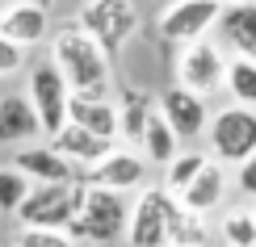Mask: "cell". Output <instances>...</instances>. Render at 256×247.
<instances>
[{
  "label": "cell",
  "mask_w": 256,
  "mask_h": 247,
  "mask_svg": "<svg viewBox=\"0 0 256 247\" xmlns=\"http://www.w3.org/2000/svg\"><path fill=\"white\" fill-rule=\"evenodd\" d=\"M50 63L63 71L76 96H110L114 88V59L97 46V38L84 34L76 21H63L50 29Z\"/></svg>",
  "instance_id": "1"
},
{
  "label": "cell",
  "mask_w": 256,
  "mask_h": 247,
  "mask_svg": "<svg viewBox=\"0 0 256 247\" xmlns=\"http://www.w3.org/2000/svg\"><path fill=\"white\" fill-rule=\"evenodd\" d=\"M126 218H130V206H126L122 193H110V189H88L84 185V201H80V214L72 218V243L76 247H110L126 235Z\"/></svg>",
  "instance_id": "2"
},
{
  "label": "cell",
  "mask_w": 256,
  "mask_h": 247,
  "mask_svg": "<svg viewBox=\"0 0 256 247\" xmlns=\"http://www.w3.org/2000/svg\"><path fill=\"white\" fill-rule=\"evenodd\" d=\"M256 151V109H244V105H222V109L210 113L206 126V155L222 168H240L244 159Z\"/></svg>",
  "instance_id": "3"
},
{
  "label": "cell",
  "mask_w": 256,
  "mask_h": 247,
  "mask_svg": "<svg viewBox=\"0 0 256 247\" xmlns=\"http://www.w3.org/2000/svg\"><path fill=\"white\" fill-rule=\"evenodd\" d=\"M76 25L97 38V46L110 59H118L122 46L138 34V8L134 0H80Z\"/></svg>",
  "instance_id": "4"
},
{
  "label": "cell",
  "mask_w": 256,
  "mask_h": 247,
  "mask_svg": "<svg viewBox=\"0 0 256 247\" xmlns=\"http://www.w3.org/2000/svg\"><path fill=\"white\" fill-rule=\"evenodd\" d=\"M84 185L63 180V185H30L26 201L17 206V227H42V231H68L72 218L80 214Z\"/></svg>",
  "instance_id": "5"
},
{
  "label": "cell",
  "mask_w": 256,
  "mask_h": 247,
  "mask_svg": "<svg viewBox=\"0 0 256 247\" xmlns=\"http://www.w3.org/2000/svg\"><path fill=\"white\" fill-rule=\"evenodd\" d=\"M26 96L38 113V126H42V138L59 134L68 126V105H72V88L63 80V71L55 67L50 59H38L26 76Z\"/></svg>",
  "instance_id": "6"
},
{
  "label": "cell",
  "mask_w": 256,
  "mask_h": 247,
  "mask_svg": "<svg viewBox=\"0 0 256 247\" xmlns=\"http://www.w3.org/2000/svg\"><path fill=\"white\" fill-rule=\"evenodd\" d=\"M176 206V197L164 185H147L138 193V201L130 206L122 239L130 247H168V210Z\"/></svg>",
  "instance_id": "7"
},
{
  "label": "cell",
  "mask_w": 256,
  "mask_h": 247,
  "mask_svg": "<svg viewBox=\"0 0 256 247\" xmlns=\"http://www.w3.org/2000/svg\"><path fill=\"white\" fill-rule=\"evenodd\" d=\"M222 13V0H172V4L160 13V38L172 42V46H189L214 34Z\"/></svg>",
  "instance_id": "8"
},
{
  "label": "cell",
  "mask_w": 256,
  "mask_h": 247,
  "mask_svg": "<svg viewBox=\"0 0 256 247\" xmlns=\"http://www.w3.org/2000/svg\"><path fill=\"white\" fill-rule=\"evenodd\" d=\"M147 172H152V164L143 159V151H134V147H110V155L97 159L92 168H84L76 180L88 189L134 193V189H147Z\"/></svg>",
  "instance_id": "9"
},
{
  "label": "cell",
  "mask_w": 256,
  "mask_h": 247,
  "mask_svg": "<svg viewBox=\"0 0 256 247\" xmlns=\"http://www.w3.org/2000/svg\"><path fill=\"white\" fill-rule=\"evenodd\" d=\"M222 76H227V50L214 42V34L180 46V55H176V84L180 88L206 96V92L222 88Z\"/></svg>",
  "instance_id": "10"
},
{
  "label": "cell",
  "mask_w": 256,
  "mask_h": 247,
  "mask_svg": "<svg viewBox=\"0 0 256 247\" xmlns=\"http://www.w3.org/2000/svg\"><path fill=\"white\" fill-rule=\"evenodd\" d=\"M156 113L172 126V134L180 138V143H198V138H206V126H210L206 96H198V92L172 84V88H164L156 96Z\"/></svg>",
  "instance_id": "11"
},
{
  "label": "cell",
  "mask_w": 256,
  "mask_h": 247,
  "mask_svg": "<svg viewBox=\"0 0 256 247\" xmlns=\"http://www.w3.org/2000/svg\"><path fill=\"white\" fill-rule=\"evenodd\" d=\"M214 42L227 55L256 59V0H227L214 25Z\"/></svg>",
  "instance_id": "12"
},
{
  "label": "cell",
  "mask_w": 256,
  "mask_h": 247,
  "mask_svg": "<svg viewBox=\"0 0 256 247\" xmlns=\"http://www.w3.org/2000/svg\"><path fill=\"white\" fill-rule=\"evenodd\" d=\"M0 34L8 42H17V46H38V42L50 38V8L46 0H13V4H4V13H0Z\"/></svg>",
  "instance_id": "13"
},
{
  "label": "cell",
  "mask_w": 256,
  "mask_h": 247,
  "mask_svg": "<svg viewBox=\"0 0 256 247\" xmlns=\"http://www.w3.org/2000/svg\"><path fill=\"white\" fill-rule=\"evenodd\" d=\"M13 168L26 172L30 185H63V180H76V168H72L46 138H38V143H30V147H17Z\"/></svg>",
  "instance_id": "14"
},
{
  "label": "cell",
  "mask_w": 256,
  "mask_h": 247,
  "mask_svg": "<svg viewBox=\"0 0 256 247\" xmlns=\"http://www.w3.org/2000/svg\"><path fill=\"white\" fill-rule=\"evenodd\" d=\"M42 138V126H38V113L30 105L26 92H4L0 96V147H30Z\"/></svg>",
  "instance_id": "15"
},
{
  "label": "cell",
  "mask_w": 256,
  "mask_h": 247,
  "mask_svg": "<svg viewBox=\"0 0 256 247\" xmlns=\"http://www.w3.org/2000/svg\"><path fill=\"white\" fill-rule=\"evenodd\" d=\"M68 122L80 126V130H88V134H97V138H105V143H122L118 101H114V96H76V92H72Z\"/></svg>",
  "instance_id": "16"
},
{
  "label": "cell",
  "mask_w": 256,
  "mask_h": 247,
  "mask_svg": "<svg viewBox=\"0 0 256 247\" xmlns=\"http://www.w3.org/2000/svg\"><path fill=\"white\" fill-rule=\"evenodd\" d=\"M46 143L55 147V151H59L63 159H68L72 168H76V176H80L84 168H92L97 159H105V155H110V147H118V143H105V138L88 134V130H80V126H72V122L63 126L59 134H50Z\"/></svg>",
  "instance_id": "17"
},
{
  "label": "cell",
  "mask_w": 256,
  "mask_h": 247,
  "mask_svg": "<svg viewBox=\"0 0 256 247\" xmlns=\"http://www.w3.org/2000/svg\"><path fill=\"white\" fill-rule=\"evenodd\" d=\"M222 197H227V168L210 159V164H206V168H202L198 176H194V185L180 193L176 201H180V206H185L189 214L206 218L210 210H218V206H222Z\"/></svg>",
  "instance_id": "18"
},
{
  "label": "cell",
  "mask_w": 256,
  "mask_h": 247,
  "mask_svg": "<svg viewBox=\"0 0 256 247\" xmlns=\"http://www.w3.org/2000/svg\"><path fill=\"white\" fill-rule=\"evenodd\" d=\"M138 147H143V159L152 168H168L180 151V138L172 134V126L164 122L160 113H152V122L143 126V138H138Z\"/></svg>",
  "instance_id": "19"
},
{
  "label": "cell",
  "mask_w": 256,
  "mask_h": 247,
  "mask_svg": "<svg viewBox=\"0 0 256 247\" xmlns=\"http://www.w3.org/2000/svg\"><path fill=\"white\" fill-rule=\"evenodd\" d=\"M222 92L231 96V105L256 109V59L227 55V76H222Z\"/></svg>",
  "instance_id": "20"
},
{
  "label": "cell",
  "mask_w": 256,
  "mask_h": 247,
  "mask_svg": "<svg viewBox=\"0 0 256 247\" xmlns=\"http://www.w3.org/2000/svg\"><path fill=\"white\" fill-rule=\"evenodd\" d=\"M152 113H156V101L147 92H138V88L122 92V101H118V130H122L126 143H138V138H143V126L152 122Z\"/></svg>",
  "instance_id": "21"
},
{
  "label": "cell",
  "mask_w": 256,
  "mask_h": 247,
  "mask_svg": "<svg viewBox=\"0 0 256 247\" xmlns=\"http://www.w3.org/2000/svg\"><path fill=\"white\" fill-rule=\"evenodd\" d=\"M210 243V227L206 218H198V214H189L185 206L168 210V247H206Z\"/></svg>",
  "instance_id": "22"
},
{
  "label": "cell",
  "mask_w": 256,
  "mask_h": 247,
  "mask_svg": "<svg viewBox=\"0 0 256 247\" xmlns=\"http://www.w3.org/2000/svg\"><path fill=\"white\" fill-rule=\"evenodd\" d=\"M206 164H210V155H206V151H198V147H189V151H176V159L164 168V180H160V185L172 193V197H180V193L194 185V176H198Z\"/></svg>",
  "instance_id": "23"
},
{
  "label": "cell",
  "mask_w": 256,
  "mask_h": 247,
  "mask_svg": "<svg viewBox=\"0 0 256 247\" xmlns=\"http://www.w3.org/2000/svg\"><path fill=\"white\" fill-rule=\"evenodd\" d=\"M218 243L222 247H256V214L252 210H227L218 222Z\"/></svg>",
  "instance_id": "24"
},
{
  "label": "cell",
  "mask_w": 256,
  "mask_h": 247,
  "mask_svg": "<svg viewBox=\"0 0 256 247\" xmlns=\"http://www.w3.org/2000/svg\"><path fill=\"white\" fill-rule=\"evenodd\" d=\"M30 180L26 172H17L13 164H0V214H17V206L26 201Z\"/></svg>",
  "instance_id": "25"
},
{
  "label": "cell",
  "mask_w": 256,
  "mask_h": 247,
  "mask_svg": "<svg viewBox=\"0 0 256 247\" xmlns=\"http://www.w3.org/2000/svg\"><path fill=\"white\" fill-rule=\"evenodd\" d=\"M13 247H76L68 231H42V227H17Z\"/></svg>",
  "instance_id": "26"
},
{
  "label": "cell",
  "mask_w": 256,
  "mask_h": 247,
  "mask_svg": "<svg viewBox=\"0 0 256 247\" xmlns=\"http://www.w3.org/2000/svg\"><path fill=\"white\" fill-rule=\"evenodd\" d=\"M21 67H26V46H17V42H8L4 34H0V80L17 76Z\"/></svg>",
  "instance_id": "27"
},
{
  "label": "cell",
  "mask_w": 256,
  "mask_h": 247,
  "mask_svg": "<svg viewBox=\"0 0 256 247\" xmlns=\"http://www.w3.org/2000/svg\"><path fill=\"white\" fill-rule=\"evenodd\" d=\"M236 189L244 193V197H252V201H256V151L236 168Z\"/></svg>",
  "instance_id": "28"
},
{
  "label": "cell",
  "mask_w": 256,
  "mask_h": 247,
  "mask_svg": "<svg viewBox=\"0 0 256 247\" xmlns=\"http://www.w3.org/2000/svg\"><path fill=\"white\" fill-rule=\"evenodd\" d=\"M4 4H8V0H0V13H4Z\"/></svg>",
  "instance_id": "29"
},
{
  "label": "cell",
  "mask_w": 256,
  "mask_h": 247,
  "mask_svg": "<svg viewBox=\"0 0 256 247\" xmlns=\"http://www.w3.org/2000/svg\"><path fill=\"white\" fill-rule=\"evenodd\" d=\"M222 4H227V0H222Z\"/></svg>",
  "instance_id": "30"
},
{
  "label": "cell",
  "mask_w": 256,
  "mask_h": 247,
  "mask_svg": "<svg viewBox=\"0 0 256 247\" xmlns=\"http://www.w3.org/2000/svg\"><path fill=\"white\" fill-rule=\"evenodd\" d=\"M252 214H256V210H252Z\"/></svg>",
  "instance_id": "31"
}]
</instances>
